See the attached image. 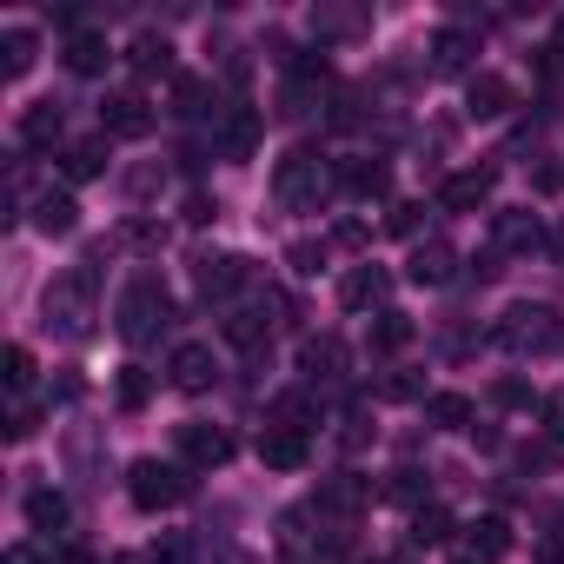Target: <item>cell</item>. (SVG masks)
<instances>
[{"mask_svg":"<svg viewBox=\"0 0 564 564\" xmlns=\"http://www.w3.org/2000/svg\"><path fill=\"white\" fill-rule=\"evenodd\" d=\"M386 498H405V505H412V498H419V471H392V485H386Z\"/></svg>","mask_w":564,"mask_h":564,"instance_id":"ab89813d","label":"cell"},{"mask_svg":"<svg viewBox=\"0 0 564 564\" xmlns=\"http://www.w3.org/2000/svg\"><path fill=\"white\" fill-rule=\"evenodd\" d=\"M491 232H498V246H505V252H538V246H551V232H544L531 213H498V226H491Z\"/></svg>","mask_w":564,"mask_h":564,"instance_id":"44dd1931","label":"cell"},{"mask_svg":"<svg viewBox=\"0 0 564 564\" xmlns=\"http://www.w3.org/2000/svg\"><path fill=\"white\" fill-rule=\"evenodd\" d=\"M113 399H120L127 412H140V405L153 399V372H147V366H120V386H113Z\"/></svg>","mask_w":564,"mask_h":564,"instance_id":"4dcf8cb0","label":"cell"},{"mask_svg":"<svg viewBox=\"0 0 564 564\" xmlns=\"http://www.w3.org/2000/svg\"><path fill=\"white\" fill-rule=\"evenodd\" d=\"M206 94H213V87H206V80H193V74H180V80H173V107H180L186 120H193V113H206Z\"/></svg>","mask_w":564,"mask_h":564,"instance_id":"836d02e7","label":"cell"},{"mask_svg":"<svg viewBox=\"0 0 564 564\" xmlns=\"http://www.w3.org/2000/svg\"><path fill=\"white\" fill-rule=\"evenodd\" d=\"M186 491H193V478H186V465H160V458H133V471H127V498H133L140 511H173V505H186Z\"/></svg>","mask_w":564,"mask_h":564,"instance_id":"3957f363","label":"cell"},{"mask_svg":"<svg viewBox=\"0 0 564 564\" xmlns=\"http://www.w3.org/2000/svg\"><path fill=\"white\" fill-rule=\"evenodd\" d=\"M226 339H232L239 352L259 359V352H265V326H259V313H232V319H226Z\"/></svg>","mask_w":564,"mask_h":564,"instance_id":"1f68e13d","label":"cell"},{"mask_svg":"<svg viewBox=\"0 0 564 564\" xmlns=\"http://www.w3.org/2000/svg\"><path fill=\"white\" fill-rule=\"evenodd\" d=\"M272 199H279V206L319 199V160H313V153H286V160L272 166Z\"/></svg>","mask_w":564,"mask_h":564,"instance_id":"8992f818","label":"cell"},{"mask_svg":"<svg viewBox=\"0 0 564 564\" xmlns=\"http://www.w3.org/2000/svg\"><path fill=\"white\" fill-rule=\"evenodd\" d=\"M366 498H372V485H366L359 471H339L333 485H319V511H326V518H352Z\"/></svg>","mask_w":564,"mask_h":564,"instance_id":"ac0fdd59","label":"cell"},{"mask_svg":"<svg viewBox=\"0 0 564 564\" xmlns=\"http://www.w3.org/2000/svg\"><path fill=\"white\" fill-rule=\"evenodd\" d=\"M54 564H94V551H80V544H61V551H54Z\"/></svg>","mask_w":564,"mask_h":564,"instance_id":"ee69618b","label":"cell"},{"mask_svg":"<svg viewBox=\"0 0 564 564\" xmlns=\"http://www.w3.org/2000/svg\"><path fill=\"white\" fill-rule=\"evenodd\" d=\"M153 120H160V113H153V100H147L140 87H120V94L100 100V127H107L113 140H147Z\"/></svg>","mask_w":564,"mask_h":564,"instance_id":"277c9868","label":"cell"},{"mask_svg":"<svg viewBox=\"0 0 564 564\" xmlns=\"http://www.w3.org/2000/svg\"><path fill=\"white\" fill-rule=\"evenodd\" d=\"M505 551H511V524H505V518L465 524V564H498Z\"/></svg>","mask_w":564,"mask_h":564,"instance_id":"5bb4252c","label":"cell"},{"mask_svg":"<svg viewBox=\"0 0 564 564\" xmlns=\"http://www.w3.org/2000/svg\"><path fill=\"white\" fill-rule=\"evenodd\" d=\"M425 419H432L438 432H471V399H465V392H432V399H425Z\"/></svg>","mask_w":564,"mask_h":564,"instance_id":"83f0119b","label":"cell"},{"mask_svg":"<svg viewBox=\"0 0 564 564\" xmlns=\"http://www.w3.org/2000/svg\"><path fill=\"white\" fill-rule=\"evenodd\" d=\"M219 147H226L232 160H252V147H259V113H252V107H226V120H219Z\"/></svg>","mask_w":564,"mask_h":564,"instance_id":"d6986e66","label":"cell"},{"mask_svg":"<svg viewBox=\"0 0 564 564\" xmlns=\"http://www.w3.org/2000/svg\"><path fill=\"white\" fill-rule=\"evenodd\" d=\"M61 173L80 186V180H100L107 173V140H74L67 147V160H61Z\"/></svg>","mask_w":564,"mask_h":564,"instance_id":"4316f807","label":"cell"},{"mask_svg":"<svg viewBox=\"0 0 564 564\" xmlns=\"http://www.w3.org/2000/svg\"><path fill=\"white\" fill-rule=\"evenodd\" d=\"M107 61H113V54H107V41H100L94 28H74V34H67V67H74V74H107Z\"/></svg>","mask_w":564,"mask_h":564,"instance_id":"603a6c76","label":"cell"},{"mask_svg":"<svg viewBox=\"0 0 564 564\" xmlns=\"http://www.w3.org/2000/svg\"><path fill=\"white\" fill-rule=\"evenodd\" d=\"M333 239H339V246H366V226H359V219H346V226H339Z\"/></svg>","mask_w":564,"mask_h":564,"instance_id":"7bdbcfd3","label":"cell"},{"mask_svg":"<svg viewBox=\"0 0 564 564\" xmlns=\"http://www.w3.org/2000/svg\"><path fill=\"white\" fill-rule=\"evenodd\" d=\"M538 425H544L551 445H564V392H544L538 399Z\"/></svg>","mask_w":564,"mask_h":564,"instance_id":"e575fe53","label":"cell"},{"mask_svg":"<svg viewBox=\"0 0 564 564\" xmlns=\"http://www.w3.org/2000/svg\"><path fill=\"white\" fill-rule=\"evenodd\" d=\"M386 399H419V379H405V372H399V379H386Z\"/></svg>","mask_w":564,"mask_h":564,"instance_id":"b9f144b4","label":"cell"},{"mask_svg":"<svg viewBox=\"0 0 564 564\" xmlns=\"http://www.w3.org/2000/svg\"><path fill=\"white\" fill-rule=\"evenodd\" d=\"M452 265H458V252H452L445 239H425V246H412V259H405V279H412V286H445V279H452Z\"/></svg>","mask_w":564,"mask_h":564,"instance_id":"4fadbf2b","label":"cell"},{"mask_svg":"<svg viewBox=\"0 0 564 564\" xmlns=\"http://www.w3.org/2000/svg\"><path fill=\"white\" fill-rule=\"evenodd\" d=\"M551 259H564V219L551 226Z\"/></svg>","mask_w":564,"mask_h":564,"instance_id":"f6af8a7d","label":"cell"},{"mask_svg":"<svg viewBox=\"0 0 564 564\" xmlns=\"http://www.w3.org/2000/svg\"><path fill=\"white\" fill-rule=\"evenodd\" d=\"M491 339L505 346V352H518V359H544V352H557L564 346V319L551 313V306H505V319L491 326Z\"/></svg>","mask_w":564,"mask_h":564,"instance_id":"6da1fadb","label":"cell"},{"mask_svg":"<svg viewBox=\"0 0 564 564\" xmlns=\"http://www.w3.org/2000/svg\"><path fill=\"white\" fill-rule=\"evenodd\" d=\"M180 458H186L193 471H213V465L232 458V438H226L219 425H199V419H193V425H180Z\"/></svg>","mask_w":564,"mask_h":564,"instance_id":"9c48e42d","label":"cell"},{"mask_svg":"<svg viewBox=\"0 0 564 564\" xmlns=\"http://www.w3.org/2000/svg\"><path fill=\"white\" fill-rule=\"evenodd\" d=\"M80 226V206H74V193L67 186H47L41 199H34V232H47V239H67Z\"/></svg>","mask_w":564,"mask_h":564,"instance_id":"7c38bea8","label":"cell"},{"mask_svg":"<svg viewBox=\"0 0 564 564\" xmlns=\"http://www.w3.org/2000/svg\"><path fill=\"white\" fill-rule=\"evenodd\" d=\"M551 47H557V54H564V21H557V41H551Z\"/></svg>","mask_w":564,"mask_h":564,"instance_id":"7dc6e473","label":"cell"},{"mask_svg":"<svg viewBox=\"0 0 564 564\" xmlns=\"http://www.w3.org/2000/svg\"><path fill=\"white\" fill-rule=\"evenodd\" d=\"M491 193H498V173H491V166H465V173H445L438 206H445V213H485Z\"/></svg>","mask_w":564,"mask_h":564,"instance_id":"5b68a950","label":"cell"},{"mask_svg":"<svg viewBox=\"0 0 564 564\" xmlns=\"http://www.w3.org/2000/svg\"><path fill=\"white\" fill-rule=\"evenodd\" d=\"M386 293H392V272H379V265H352V272H346V286H339V300H346L352 313L379 306Z\"/></svg>","mask_w":564,"mask_h":564,"instance_id":"9a60e30c","label":"cell"},{"mask_svg":"<svg viewBox=\"0 0 564 564\" xmlns=\"http://www.w3.org/2000/svg\"><path fill=\"white\" fill-rule=\"evenodd\" d=\"M339 186L359 193V199H386L392 193V173H386V160H346L339 166Z\"/></svg>","mask_w":564,"mask_h":564,"instance_id":"ffe728a7","label":"cell"},{"mask_svg":"<svg viewBox=\"0 0 564 564\" xmlns=\"http://www.w3.org/2000/svg\"><path fill=\"white\" fill-rule=\"evenodd\" d=\"M8 564H41V557H34L28 544H14V551H8Z\"/></svg>","mask_w":564,"mask_h":564,"instance_id":"bcb514c9","label":"cell"},{"mask_svg":"<svg viewBox=\"0 0 564 564\" xmlns=\"http://www.w3.org/2000/svg\"><path fill=\"white\" fill-rule=\"evenodd\" d=\"M259 458H265V471H300V465L313 458V438H306V432H293V425H265Z\"/></svg>","mask_w":564,"mask_h":564,"instance_id":"30bf717a","label":"cell"},{"mask_svg":"<svg viewBox=\"0 0 564 564\" xmlns=\"http://www.w3.org/2000/svg\"><path fill=\"white\" fill-rule=\"evenodd\" d=\"M419 219H425V206H412V199H399V206L386 213V226H392L399 239H412V232H419Z\"/></svg>","mask_w":564,"mask_h":564,"instance_id":"d590c367","label":"cell"},{"mask_svg":"<svg viewBox=\"0 0 564 564\" xmlns=\"http://www.w3.org/2000/svg\"><path fill=\"white\" fill-rule=\"evenodd\" d=\"M34 432H41V412H34V405H14V412H8V438H14V445H28Z\"/></svg>","mask_w":564,"mask_h":564,"instance_id":"74e56055","label":"cell"},{"mask_svg":"<svg viewBox=\"0 0 564 564\" xmlns=\"http://www.w3.org/2000/svg\"><path fill=\"white\" fill-rule=\"evenodd\" d=\"M34 54H41V34L34 28H8V34H0V74H8V80H28L34 74Z\"/></svg>","mask_w":564,"mask_h":564,"instance_id":"2e32d148","label":"cell"},{"mask_svg":"<svg viewBox=\"0 0 564 564\" xmlns=\"http://www.w3.org/2000/svg\"><path fill=\"white\" fill-rule=\"evenodd\" d=\"M67 518H74V511H67V498H61L54 485H41V491H28V524H34L41 538H54V531H67Z\"/></svg>","mask_w":564,"mask_h":564,"instance_id":"7402d4cb","label":"cell"},{"mask_svg":"<svg viewBox=\"0 0 564 564\" xmlns=\"http://www.w3.org/2000/svg\"><path fill=\"white\" fill-rule=\"evenodd\" d=\"M213 213H219V206H213V199H206V193H193V199H186V219H193V226H206V219H213Z\"/></svg>","mask_w":564,"mask_h":564,"instance_id":"60d3db41","label":"cell"},{"mask_svg":"<svg viewBox=\"0 0 564 564\" xmlns=\"http://www.w3.org/2000/svg\"><path fill=\"white\" fill-rule=\"evenodd\" d=\"M193 286H199V300H226L232 286H246V259L239 252H199L193 259Z\"/></svg>","mask_w":564,"mask_h":564,"instance_id":"52a82bcc","label":"cell"},{"mask_svg":"<svg viewBox=\"0 0 564 564\" xmlns=\"http://www.w3.org/2000/svg\"><path fill=\"white\" fill-rule=\"evenodd\" d=\"M491 399H498V405H531V392H524L518 379H498V386H491Z\"/></svg>","mask_w":564,"mask_h":564,"instance_id":"f35d334b","label":"cell"},{"mask_svg":"<svg viewBox=\"0 0 564 564\" xmlns=\"http://www.w3.org/2000/svg\"><path fill=\"white\" fill-rule=\"evenodd\" d=\"M61 127H67V120H61V107H54V100H34V107L21 113V147H54V140H61Z\"/></svg>","mask_w":564,"mask_h":564,"instance_id":"d4e9b609","label":"cell"},{"mask_svg":"<svg viewBox=\"0 0 564 564\" xmlns=\"http://www.w3.org/2000/svg\"><path fill=\"white\" fill-rule=\"evenodd\" d=\"M0 379H8V392H28L34 386V352L28 346H8V352H0Z\"/></svg>","mask_w":564,"mask_h":564,"instance_id":"d6a6232c","label":"cell"},{"mask_svg":"<svg viewBox=\"0 0 564 564\" xmlns=\"http://www.w3.org/2000/svg\"><path fill=\"white\" fill-rule=\"evenodd\" d=\"M471 47H478V41H471V28H445V34L432 41V67H438V74H465Z\"/></svg>","mask_w":564,"mask_h":564,"instance_id":"484cf974","label":"cell"},{"mask_svg":"<svg viewBox=\"0 0 564 564\" xmlns=\"http://www.w3.org/2000/svg\"><path fill=\"white\" fill-rule=\"evenodd\" d=\"M166 313H173L166 286H160L153 272H140L133 286L120 293V339H127V346H147V339H153V333L166 326Z\"/></svg>","mask_w":564,"mask_h":564,"instance_id":"7a4b0ae2","label":"cell"},{"mask_svg":"<svg viewBox=\"0 0 564 564\" xmlns=\"http://www.w3.org/2000/svg\"><path fill=\"white\" fill-rule=\"evenodd\" d=\"M300 372H306V379H339V372H346V339H333V333L306 339V346H300Z\"/></svg>","mask_w":564,"mask_h":564,"instance_id":"e0dca14e","label":"cell"},{"mask_svg":"<svg viewBox=\"0 0 564 564\" xmlns=\"http://www.w3.org/2000/svg\"><path fill=\"white\" fill-rule=\"evenodd\" d=\"M166 372H173V386L180 392H213V379H219V366H213V346H199V339H186V346H173V359H166Z\"/></svg>","mask_w":564,"mask_h":564,"instance_id":"ba28073f","label":"cell"},{"mask_svg":"<svg viewBox=\"0 0 564 564\" xmlns=\"http://www.w3.org/2000/svg\"><path fill=\"white\" fill-rule=\"evenodd\" d=\"M286 259H293V272H319V265H326V246H313V239H293V246H286Z\"/></svg>","mask_w":564,"mask_h":564,"instance_id":"8d00e7d4","label":"cell"},{"mask_svg":"<svg viewBox=\"0 0 564 564\" xmlns=\"http://www.w3.org/2000/svg\"><path fill=\"white\" fill-rule=\"evenodd\" d=\"M366 346H372V352H405V346H412V319L386 306V313L372 319V333H366Z\"/></svg>","mask_w":564,"mask_h":564,"instance_id":"f1b7e54d","label":"cell"},{"mask_svg":"<svg viewBox=\"0 0 564 564\" xmlns=\"http://www.w3.org/2000/svg\"><path fill=\"white\" fill-rule=\"evenodd\" d=\"M511 100H518V94H511L505 74H471V80H465V113H471V120H498V113H511Z\"/></svg>","mask_w":564,"mask_h":564,"instance_id":"8fae6325","label":"cell"},{"mask_svg":"<svg viewBox=\"0 0 564 564\" xmlns=\"http://www.w3.org/2000/svg\"><path fill=\"white\" fill-rule=\"evenodd\" d=\"M127 67L133 74H173V47H166V34H133V47H127Z\"/></svg>","mask_w":564,"mask_h":564,"instance_id":"cb8c5ba5","label":"cell"},{"mask_svg":"<svg viewBox=\"0 0 564 564\" xmlns=\"http://www.w3.org/2000/svg\"><path fill=\"white\" fill-rule=\"evenodd\" d=\"M405 538H412L419 551H425V544H452V511H438V505H419Z\"/></svg>","mask_w":564,"mask_h":564,"instance_id":"f546056e","label":"cell"}]
</instances>
